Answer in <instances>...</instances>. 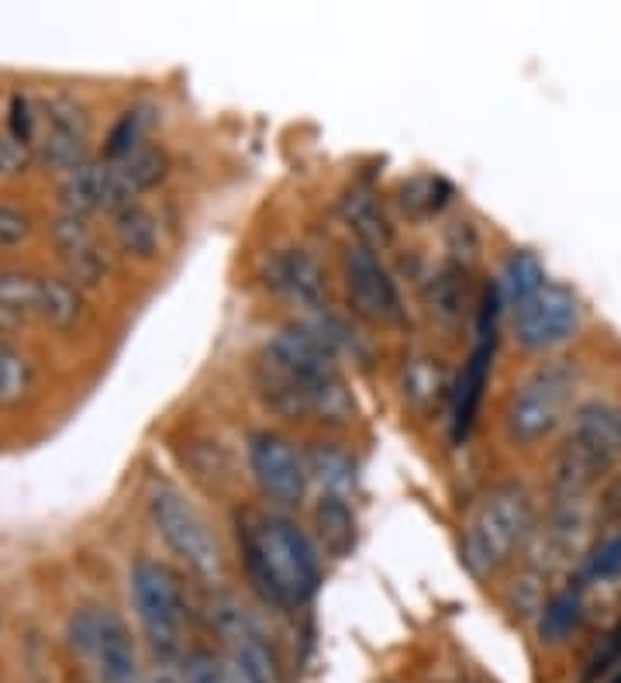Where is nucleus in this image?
I'll return each mask as SVG.
<instances>
[{
    "label": "nucleus",
    "mask_w": 621,
    "mask_h": 683,
    "mask_svg": "<svg viewBox=\"0 0 621 683\" xmlns=\"http://www.w3.org/2000/svg\"><path fill=\"white\" fill-rule=\"evenodd\" d=\"M149 514L156 521L159 535L166 539L176 556L190 566L201 580H218L221 573V549L214 532L207 528L204 514L173 487V483H152L149 490Z\"/></svg>",
    "instance_id": "nucleus-6"
},
{
    "label": "nucleus",
    "mask_w": 621,
    "mask_h": 683,
    "mask_svg": "<svg viewBox=\"0 0 621 683\" xmlns=\"http://www.w3.org/2000/svg\"><path fill=\"white\" fill-rule=\"evenodd\" d=\"M497 342V290L487 287L477 308V345H473L470 359L463 366L456 390H452V442H463L470 435L473 421H477L483 387L490 376V359H494Z\"/></svg>",
    "instance_id": "nucleus-11"
},
{
    "label": "nucleus",
    "mask_w": 621,
    "mask_h": 683,
    "mask_svg": "<svg viewBox=\"0 0 621 683\" xmlns=\"http://www.w3.org/2000/svg\"><path fill=\"white\" fill-rule=\"evenodd\" d=\"M580 328V301L570 287L546 283L515 308V342L528 352H546L570 342Z\"/></svg>",
    "instance_id": "nucleus-9"
},
{
    "label": "nucleus",
    "mask_w": 621,
    "mask_h": 683,
    "mask_svg": "<svg viewBox=\"0 0 621 683\" xmlns=\"http://www.w3.org/2000/svg\"><path fill=\"white\" fill-rule=\"evenodd\" d=\"M615 663H621V621L615 628H611L608 635H604L601 642L594 646V652H590V659H587V670H584V680H597L601 677L604 670H611Z\"/></svg>",
    "instance_id": "nucleus-32"
},
{
    "label": "nucleus",
    "mask_w": 621,
    "mask_h": 683,
    "mask_svg": "<svg viewBox=\"0 0 621 683\" xmlns=\"http://www.w3.org/2000/svg\"><path fill=\"white\" fill-rule=\"evenodd\" d=\"M111 166V211H125L128 204H138L145 190H152L170 170V159L159 145L145 142L142 149L128 152L121 159H107Z\"/></svg>",
    "instance_id": "nucleus-15"
},
{
    "label": "nucleus",
    "mask_w": 621,
    "mask_h": 683,
    "mask_svg": "<svg viewBox=\"0 0 621 683\" xmlns=\"http://www.w3.org/2000/svg\"><path fill=\"white\" fill-rule=\"evenodd\" d=\"M584 573H587V580H618L621 577V532L608 535L601 546L590 552Z\"/></svg>",
    "instance_id": "nucleus-31"
},
{
    "label": "nucleus",
    "mask_w": 621,
    "mask_h": 683,
    "mask_svg": "<svg viewBox=\"0 0 621 683\" xmlns=\"http://www.w3.org/2000/svg\"><path fill=\"white\" fill-rule=\"evenodd\" d=\"M342 276L356 314L380 321V325H390V321L401 318V294H397L394 276L383 266L377 249L359 242L349 245L342 256Z\"/></svg>",
    "instance_id": "nucleus-13"
},
{
    "label": "nucleus",
    "mask_w": 621,
    "mask_h": 683,
    "mask_svg": "<svg viewBox=\"0 0 621 683\" xmlns=\"http://www.w3.org/2000/svg\"><path fill=\"white\" fill-rule=\"evenodd\" d=\"M345 221L356 232L359 245H370V249H380V245L390 242V221L383 214V207L377 204V197L370 190H352L349 197L342 201Z\"/></svg>",
    "instance_id": "nucleus-21"
},
{
    "label": "nucleus",
    "mask_w": 621,
    "mask_h": 683,
    "mask_svg": "<svg viewBox=\"0 0 621 683\" xmlns=\"http://www.w3.org/2000/svg\"><path fill=\"white\" fill-rule=\"evenodd\" d=\"M83 311V297L73 283L42 276V297H38V318L49 321L52 328H69Z\"/></svg>",
    "instance_id": "nucleus-26"
},
{
    "label": "nucleus",
    "mask_w": 621,
    "mask_h": 683,
    "mask_svg": "<svg viewBox=\"0 0 621 683\" xmlns=\"http://www.w3.org/2000/svg\"><path fill=\"white\" fill-rule=\"evenodd\" d=\"M577 390V366L570 359H552L532 370L515 387L508 408H504V428L518 445H535L549 439L563 425L566 411Z\"/></svg>",
    "instance_id": "nucleus-5"
},
{
    "label": "nucleus",
    "mask_w": 621,
    "mask_h": 683,
    "mask_svg": "<svg viewBox=\"0 0 621 683\" xmlns=\"http://www.w3.org/2000/svg\"><path fill=\"white\" fill-rule=\"evenodd\" d=\"M38 297H42V276L0 273V328L38 318Z\"/></svg>",
    "instance_id": "nucleus-20"
},
{
    "label": "nucleus",
    "mask_w": 621,
    "mask_h": 683,
    "mask_svg": "<svg viewBox=\"0 0 621 683\" xmlns=\"http://www.w3.org/2000/svg\"><path fill=\"white\" fill-rule=\"evenodd\" d=\"M28 232H32V221H28V214H21V211H14V207L0 204V245H18Z\"/></svg>",
    "instance_id": "nucleus-33"
},
{
    "label": "nucleus",
    "mask_w": 621,
    "mask_h": 683,
    "mask_svg": "<svg viewBox=\"0 0 621 683\" xmlns=\"http://www.w3.org/2000/svg\"><path fill=\"white\" fill-rule=\"evenodd\" d=\"M73 646L90 656L104 683H138V649L128 625L111 608H83L69 621Z\"/></svg>",
    "instance_id": "nucleus-8"
},
{
    "label": "nucleus",
    "mask_w": 621,
    "mask_h": 683,
    "mask_svg": "<svg viewBox=\"0 0 621 683\" xmlns=\"http://www.w3.org/2000/svg\"><path fill=\"white\" fill-rule=\"evenodd\" d=\"M249 466L256 477L259 490L270 497L280 508H294L308 494V463L294 449V442H287L276 432H256L249 439Z\"/></svg>",
    "instance_id": "nucleus-12"
},
{
    "label": "nucleus",
    "mask_w": 621,
    "mask_h": 683,
    "mask_svg": "<svg viewBox=\"0 0 621 683\" xmlns=\"http://www.w3.org/2000/svg\"><path fill=\"white\" fill-rule=\"evenodd\" d=\"M266 283L294 308L321 311L328 308V280L321 263L308 249H280L266 263Z\"/></svg>",
    "instance_id": "nucleus-14"
},
{
    "label": "nucleus",
    "mask_w": 621,
    "mask_h": 683,
    "mask_svg": "<svg viewBox=\"0 0 621 683\" xmlns=\"http://www.w3.org/2000/svg\"><path fill=\"white\" fill-rule=\"evenodd\" d=\"M615 683H621V677H618V680H615Z\"/></svg>",
    "instance_id": "nucleus-35"
},
{
    "label": "nucleus",
    "mask_w": 621,
    "mask_h": 683,
    "mask_svg": "<svg viewBox=\"0 0 621 683\" xmlns=\"http://www.w3.org/2000/svg\"><path fill=\"white\" fill-rule=\"evenodd\" d=\"M314 521H318L321 546H325V552H332L335 559H342L345 552L356 546V518H352L349 504L339 501V497H321Z\"/></svg>",
    "instance_id": "nucleus-24"
},
{
    "label": "nucleus",
    "mask_w": 621,
    "mask_h": 683,
    "mask_svg": "<svg viewBox=\"0 0 621 683\" xmlns=\"http://www.w3.org/2000/svg\"><path fill=\"white\" fill-rule=\"evenodd\" d=\"M28 383H32V366L18 349L0 342V408L18 404L25 397Z\"/></svg>",
    "instance_id": "nucleus-30"
},
{
    "label": "nucleus",
    "mask_w": 621,
    "mask_h": 683,
    "mask_svg": "<svg viewBox=\"0 0 621 683\" xmlns=\"http://www.w3.org/2000/svg\"><path fill=\"white\" fill-rule=\"evenodd\" d=\"M428 311H432L435 321L442 325H459L463 321L466 308L473 304L470 297V273H466L463 263H446L439 266V273L432 276L428 283Z\"/></svg>",
    "instance_id": "nucleus-19"
},
{
    "label": "nucleus",
    "mask_w": 621,
    "mask_h": 683,
    "mask_svg": "<svg viewBox=\"0 0 621 683\" xmlns=\"http://www.w3.org/2000/svg\"><path fill=\"white\" fill-rule=\"evenodd\" d=\"M239 546L256 590L276 608H304L321 583V559L301 525L276 511H249L239 521Z\"/></svg>",
    "instance_id": "nucleus-2"
},
{
    "label": "nucleus",
    "mask_w": 621,
    "mask_h": 683,
    "mask_svg": "<svg viewBox=\"0 0 621 683\" xmlns=\"http://www.w3.org/2000/svg\"><path fill=\"white\" fill-rule=\"evenodd\" d=\"M621 463V408L590 401L577 411L556 463V494L584 497L611 466Z\"/></svg>",
    "instance_id": "nucleus-4"
},
{
    "label": "nucleus",
    "mask_w": 621,
    "mask_h": 683,
    "mask_svg": "<svg viewBox=\"0 0 621 683\" xmlns=\"http://www.w3.org/2000/svg\"><path fill=\"white\" fill-rule=\"evenodd\" d=\"M52 239H56L59 252H63L73 280H80V283L104 280L107 266H111L107 263V249L80 214H63V218L56 221V228H52Z\"/></svg>",
    "instance_id": "nucleus-16"
},
{
    "label": "nucleus",
    "mask_w": 621,
    "mask_h": 683,
    "mask_svg": "<svg viewBox=\"0 0 621 683\" xmlns=\"http://www.w3.org/2000/svg\"><path fill=\"white\" fill-rule=\"evenodd\" d=\"M132 597L135 611L149 635L152 649L163 659H173L183 642V590L170 566L156 559H138L132 566Z\"/></svg>",
    "instance_id": "nucleus-7"
},
{
    "label": "nucleus",
    "mask_w": 621,
    "mask_h": 683,
    "mask_svg": "<svg viewBox=\"0 0 621 683\" xmlns=\"http://www.w3.org/2000/svg\"><path fill=\"white\" fill-rule=\"evenodd\" d=\"M532 532V494L521 483H497L473 504L463 525V566L473 577L497 573Z\"/></svg>",
    "instance_id": "nucleus-3"
},
{
    "label": "nucleus",
    "mask_w": 621,
    "mask_h": 683,
    "mask_svg": "<svg viewBox=\"0 0 621 683\" xmlns=\"http://www.w3.org/2000/svg\"><path fill=\"white\" fill-rule=\"evenodd\" d=\"M149 125H152V107H132V111L121 114L118 125H114L111 135H107L104 159H121V156H128V152L142 149L145 135H149Z\"/></svg>",
    "instance_id": "nucleus-28"
},
{
    "label": "nucleus",
    "mask_w": 621,
    "mask_h": 683,
    "mask_svg": "<svg viewBox=\"0 0 621 683\" xmlns=\"http://www.w3.org/2000/svg\"><path fill=\"white\" fill-rule=\"evenodd\" d=\"M28 163V145L18 142L11 132L0 135V173H18Z\"/></svg>",
    "instance_id": "nucleus-34"
},
{
    "label": "nucleus",
    "mask_w": 621,
    "mask_h": 683,
    "mask_svg": "<svg viewBox=\"0 0 621 683\" xmlns=\"http://www.w3.org/2000/svg\"><path fill=\"white\" fill-rule=\"evenodd\" d=\"M449 376L439 366V359H411L408 370H404V397L414 404L418 411H432L442 397H449Z\"/></svg>",
    "instance_id": "nucleus-23"
},
{
    "label": "nucleus",
    "mask_w": 621,
    "mask_h": 683,
    "mask_svg": "<svg viewBox=\"0 0 621 683\" xmlns=\"http://www.w3.org/2000/svg\"><path fill=\"white\" fill-rule=\"evenodd\" d=\"M38 125H35V145L38 156L52 170H76L87 163V138L90 121L83 107L66 94H49L35 104Z\"/></svg>",
    "instance_id": "nucleus-10"
},
{
    "label": "nucleus",
    "mask_w": 621,
    "mask_h": 683,
    "mask_svg": "<svg viewBox=\"0 0 621 683\" xmlns=\"http://www.w3.org/2000/svg\"><path fill=\"white\" fill-rule=\"evenodd\" d=\"M580 621H584V597H580L577 590H563V594H556L546 608H542V621H539L542 642H552V646H556V642L570 639V635L580 628Z\"/></svg>",
    "instance_id": "nucleus-27"
},
{
    "label": "nucleus",
    "mask_w": 621,
    "mask_h": 683,
    "mask_svg": "<svg viewBox=\"0 0 621 683\" xmlns=\"http://www.w3.org/2000/svg\"><path fill=\"white\" fill-rule=\"evenodd\" d=\"M542 287H546V270H542L539 259H535L532 252H511L508 263H504V273H501L504 301H508L511 308H518V304H525L532 294H539Z\"/></svg>",
    "instance_id": "nucleus-25"
},
{
    "label": "nucleus",
    "mask_w": 621,
    "mask_h": 683,
    "mask_svg": "<svg viewBox=\"0 0 621 683\" xmlns=\"http://www.w3.org/2000/svg\"><path fill=\"white\" fill-rule=\"evenodd\" d=\"M304 463H308V477L318 483L325 497H339V501H349L356 494V459L335 442H311L308 452H304Z\"/></svg>",
    "instance_id": "nucleus-17"
},
{
    "label": "nucleus",
    "mask_w": 621,
    "mask_h": 683,
    "mask_svg": "<svg viewBox=\"0 0 621 683\" xmlns=\"http://www.w3.org/2000/svg\"><path fill=\"white\" fill-rule=\"evenodd\" d=\"M114 232H118V242L135 256H156L159 239H163L159 218L142 204H128L125 211L114 214Z\"/></svg>",
    "instance_id": "nucleus-22"
},
{
    "label": "nucleus",
    "mask_w": 621,
    "mask_h": 683,
    "mask_svg": "<svg viewBox=\"0 0 621 683\" xmlns=\"http://www.w3.org/2000/svg\"><path fill=\"white\" fill-rule=\"evenodd\" d=\"M449 183L439 176H414L401 187V207L411 218H428V214L442 211V204L449 201Z\"/></svg>",
    "instance_id": "nucleus-29"
},
{
    "label": "nucleus",
    "mask_w": 621,
    "mask_h": 683,
    "mask_svg": "<svg viewBox=\"0 0 621 683\" xmlns=\"http://www.w3.org/2000/svg\"><path fill=\"white\" fill-rule=\"evenodd\" d=\"M256 390L283 418L349 425L356 401L335 366V349L314 325H290L266 342L256 363Z\"/></svg>",
    "instance_id": "nucleus-1"
},
{
    "label": "nucleus",
    "mask_w": 621,
    "mask_h": 683,
    "mask_svg": "<svg viewBox=\"0 0 621 683\" xmlns=\"http://www.w3.org/2000/svg\"><path fill=\"white\" fill-rule=\"evenodd\" d=\"M63 204L69 214H90V211H111V166L107 159L101 163H83L66 173L63 180Z\"/></svg>",
    "instance_id": "nucleus-18"
}]
</instances>
